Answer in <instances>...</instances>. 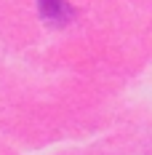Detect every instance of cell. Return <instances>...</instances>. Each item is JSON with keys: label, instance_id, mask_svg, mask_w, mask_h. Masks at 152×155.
Listing matches in <instances>:
<instances>
[{"label": "cell", "instance_id": "cell-1", "mask_svg": "<svg viewBox=\"0 0 152 155\" xmlns=\"http://www.w3.org/2000/svg\"><path fill=\"white\" fill-rule=\"evenodd\" d=\"M37 11L40 16L51 21V24H67L75 11H72V5L67 3V0H37Z\"/></svg>", "mask_w": 152, "mask_h": 155}]
</instances>
